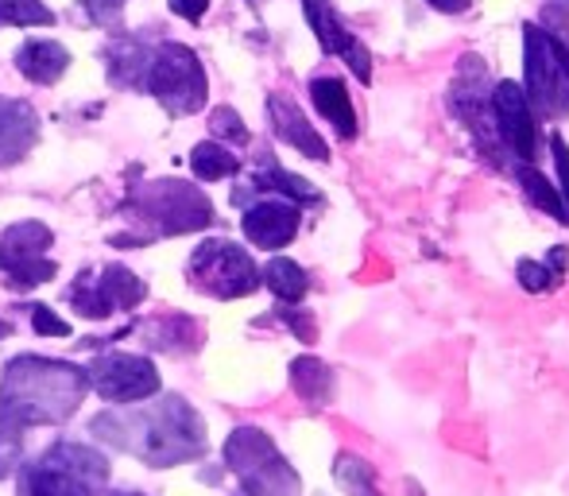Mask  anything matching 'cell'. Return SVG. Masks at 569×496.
Wrapping results in <instances>:
<instances>
[{"label": "cell", "mask_w": 569, "mask_h": 496, "mask_svg": "<svg viewBox=\"0 0 569 496\" xmlns=\"http://www.w3.org/2000/svg\"><path fill=\"white\" fill-rule=\"evenodd\" d=\"M90 430L113 450L140 458L143 466L171 469L206 454V423L182 396H163L148 407H113L90 423Z\"/></svg>", "instance_id": "6da1fadb"}, {"label": "cell", "mask_w": 569, "mask_h": 496, "mask_svg": "<svg viewBox=\"0 0 569 496\" xmlns=\"http://www.w3.org/2000/svg\"><path fill=\"white\" fill-rule=\"evenodd\" d=\"M90 391V376L78 365L51 357H12L0 376V411L20 419L23 427H54L78 411Z\"/></svg>", "instance_id": "7a4b0ae2"}, {"label": "cell", "mask_w": 569, "mask_h": 496, "mask_svg": "<svg viewBox=\"0 0 569 496\" xmlns=\"http://www.w3.org/2000/svg\"><path fill=\"white\" fill-rule=\"evenodd\" d=\"M128 218L148 226V237H179L213 226V202L198 187L179 179H159L148 187H132L128 195Z\"/></svg>", "instance_id": "3957f363"}, {"label": "cell", "mask_w": 569, "mask_h": 496, "mask_svg": "<svg viewBox=\"0 0 569 496\" xmlns=\"http://www.w3.org/2000/svg\"><path fill=\"white\" fill-rule=\"evenodd\" d=\"M109 462L93 446L54 443L20 474V496H101Z\"/></svg>", "instance_id": "277c9868"}, {"label": "cell", "mask_w": 569, "mask_h": 496, "mask_svg": "<svg viewBox=\"0 0 569 496\" xmlns=\"http://www.w3.org/2000/svg\"><path fill=\"white\" fill-rule=\"evenodd\" d=\"M523 93L535 117L562 121L569 117V51L539 23H523Z\"/></svg>", "instance_id": "5b68a950"}, {"label": "cell", "mask_w": 569, "mask_h": 496, "mask_svg": "<svg viewBox=\"0 0 569 496\" xmlns=\"http://www.w3.org/2000/svg\"><path fill=\"white\" fill-rule=\"evenodd\" d=\"M226 466L248 496H299L302 482L260 427H237L226 438Z\"/></svg>", "instance_id": "8992f818"}, {"label": "cell", "mask_w": 569, "mask_h": 496, "mask_svg": "<svg viewBox=\"0 0 569 496\" xmlns=\"http://www.w3.org/2000/svg\"><path fill=\"white\" fill-rule=\"evenodd\" d=\"M143 86L148 93L167 109L171 117H190L206 106V70L198 54L182 43H159L143 70Z\"/></svg>", "instance_id": "52a82bcc"}, {"label": "cell", "mask_w": 569, "mask_h": 496, "mask_svg": "<svg viewBox=\"0 0 569 496\" xmlns=\"http://www.w3.org/2000/svg\"><path fill=\"white\" fill-rule=\"evenodd\" d=\"M187 276L210 299H244L260 287V268L232 241H206L187 260Z\"/></svg>", "instance_id": "ba28073f"}, {"label": "cell", "mask_w": 569, "mask_h": 496, "mask_svg": "<svg viewBox=\"0 0 569 496\" xmlns=\"http://www.w3.org/2000/svg\"><path fill=\"white\" fill-rule=\"evenodd\" d=\"M54 234L43 221H16L0 234V271H4L8 287L23 291V287H39L47 279L59 276V264L51 260Z\"/></svg>", "instance_id": "9c48e42d"}, {"label": "cell", "mask_w": 569, "mask_h": 496, "mask_svg": "<svg viewBox=\"0 0 569 496\" xmlns=\"http://www.w3.org/2000/svg\"><path fill=\"white\" fill-rule=\"evenodd\" d=\"M143 295H148V287H143L140 276H132V271L120 268V264H109L98 276L86 271V276L74 279V287H70V307L86 318H109V315H117V310L140 307Z\"/></svg>", "instance_id": "30bf717a"}, {"label": "cell", "mask_w": 569, "mask_h": 496, "mask_svg": "<svg viewBox=\"0 0 569 496\" xmlns=\"http://www.w3.org/2000/svg\"><path fill=\"white\" fill-rule=\"evenodd\" d=\"M492 121H496V136H500L503 156H511V163H535V156H539V117H535L523 86H516V82L496 86Z\"/></svg>", "instance_id": "8fae6325"}, {"label": "cell", "mask_w": 569, "mask_h": 496, "mask_svg": "<svg viewBox=\"0 0 569 496\" xmlns=\"http://www.w3.org/2000/svg\"><path fill=\"white\" fill-rule=\"evenodd\" d=\"M90 388H98L101 399L109 404H140L159 391V373L148 357L136 354H106L86 369Z\"/></svg>", "instance_id": "7c38bea8"}, {"label": "cell", "mask_w": 569, "mask_h": 496, "mask_svg": "<svg viewBox=\"0 0 569 496\" xmlns=\"http://www.w3.org/2000/svg\"><path fill=\"white\" fill-rule=\"evenodd\" d=\"M302 12H307L310 28H315L318 43H322L326 54H338V59L349 62V70L360 78V82H372V54L365 51V43H357L349 28L341 23L338 8L330 0H302Z\"/></svg>", "instance_id": "4fadbf2b"}, {"label": "cell", "mask_w": 569, "mask_h": 496, "mask_svg": "<svg viewBox=\"0 0 569 496\" xmlns=\"http://www.w3.org/2000/svg\"><path fill=\"white\" fill-rule=\"evenodd\" d=\"M299 218L302 206L287 202V198H263V202L248 206L244 218H240V229L256 248H283L299 234Z\"/></svg>", "instance_id": "5bb4252c"}, {"label": "cell", "mask_w": 569, "mask_h": 496, "mask_svg": "<svg viewBox=\"0 0 569 496\" xmlns=\"http://www.w3.org/2000/svg\"><path fill=\"white\" fill-rule=\"evenodd\" d=\"M268 117H271V128H276V136L283 143L299 148L302 156L318 159V163H326V159H330V143L318 136V128L302 117V109L295 106L291 98H283V93H271V98H268Z\"/></svg>", "instance_id": "9a60e30c"}, {"label": "cell", "mask_w": 569, "mask_h": 496, "mask_svg": "<svg viewBox=\"0 0 569 496\" xmlns=\"http://www.w3.org/2000/svg\"><path fill=\"white\" fill-rule=\"evenodd\" d=\"M16 67L28 82L36 86H54L70 67V51L54 39H28V43L16 51Z\"/></svg>", "instance_id": "2e32d148"}, {"label": "cell", "mask_w": 569, "mask_h": 496, "mask_svg": "<svg viewBox=\"0 0 569 496\" xmlns=\"http://www.w3.org/2000/svg\"><path fill=\"white\" fill-rule=\"evenodd\" d=\"M36 109L23 101H0V163H12L36 143Z\"/></svg>", "instance_id": "e0dca14e"}, {"label": "cell", "mask_w": 569, "mask_h": 496, "mask_svg": "<svg viewBox=\"0 0 569 496\" xmlns=\"http://www.w3.org/2000/svg\"><path fill=\"white\" fill-rule=\"evenodd\" d=\"M310 98H315V109L333 125V132L341 140H357V113H352L349 90H345L341 78H315L310 82Z\"/></svg>", "instance_id": "ac0fdd59"}, {"label": "cell", "mask_w": 569, "mask_h": 496, "mask_svg": "<svg viewBox=\"0 0 569 496\" xmlns=\"http://www.w3.org/2000/svg\"><path fill=\"white\" fill-rule=\"evenodd\" d=\"M252 195H276V198H287V202L295 206H315L322 202V195H318L315 187H310L307 179H299V175L283 171L279 163H263L260 171L252 175Z\"/></svg>", "instance_id": "d6986e66"}, {"label": "cell", "mask_w": 569, "mask_h": 496, "mask_svg": "<svg viewBox=\"0 0 569 496\" xmlns=\"http://www.w3.org/2000/svg\"><path fill=\"white\" fill-rule=\"evenodd\" d=\"M148 346L163 349V354H187V349L198 346V323L187 315H163V318H151L148 326Z\"/></svg>", "instance_id": "ffe728a7"}, {"label": "cell", "mask_w": 569, "mask_h": 496, "mask_svg": "<svg viewBox=\"0 0 569 496\" xmlns=\"http://www.w3.org/2000/svg\"><path fill=\"white\" fill-rule=\"evenodd\" d=\"M291 388L307 399L310 407H322L333 399V373L318 357H299L291 361Z\"/></svg>", "instance_id": "44dd1931"}, {"label": "cell", "mask_w": 569, "mask_h": 496, "mask_svg": "<svg viewBox=\"0 0 569 496\" xmlns=\"http://www.w3.org/2000/svg\"><path fill=\"white\" fill-rule=\"evenodd\" d=\"M569 271V248L566 245H555L550 248L547 260H519V284H523V291L539 295V291H555L558 284L566 279Z\"/></svg>", "instance_id": "7402d4cb"}, {"label": "cell", "mask_w": 569, "mask_h": 496, "mask_svg": "<svg viewBox=\"0 0 569 496\" xmlns=\"http://www.w3.org/2000/svg\"><path fill=\"white\" fill-rule=\"evenodd\" d=\"M516 171V182L523 187V195L531 198V206H539L542 214H550L555 221H566V202H562V190L547 179L535 163H511Z\"/></svg>", "instance_id": "603a6c76"}, {"label": "cell", "mask_w": 569, "mask_h": 496, "mask_svg": "<svg viewBox=\"0 0 569 496\" xmlns=\"http://www.w3.org/2000/svg\"><path fill=\"white\" fill-rule=\"evenodd\" d=\"M260 284H268L279 302H299L310 291V276L287 256H271L268 268L260 271Z\"/></svg>", "instance_id": "cb8c5ba5"}, {"label": "cell", "mask_w": 569, "mask_h": 496, "mask_svg": "<svg viewBox=\"0 0 569 496\" xmlns=\"http://www.w3.org/2000/svg\"><path fill=\"white\" fill-rule=\"evenodd\" d=\"M190 171H194L202 182H218V179H229V175L240 171V159L232 156L226 143L202 140L194 151H190Z\"/></svg>", "instance_id": "d4e9b609"}, {"label": "cell", "mask_w": 569, "mask_h": 496, "mask_svg": "<svg viewBox=\"0 0 569 496\" xmlns=\"http://www.w3.org/2000/svg\"><path fill=\"white\" fill-rule=\"evenodd\" d=\"M333 477H338V485L349 496H380V485H376V469L368 466L365 458H357V454H338V462H333Z\"/></svg>", "instance_id": "484cf974"}, {"label": "cell", "mask_w": 569, "mask_h": 496, "mask_svg": "<svg viewBox=\"0 0 569 496\" xmlns=\"http://www.w3.org/2000/svg\"><path fill=\"white\" fill-rule=\"evenodd\" d=\"M0 23H12V28H47V23H54V12L43 0H0Z\"/></svg>", "instance_id": "4316f807"}, {"label": "cell", "mask_w": 569, "mask_h": 496, "mask_svg": "<svg viewBox=\"0 0 569 496\" xmlns=\"http://www.w3.org/2000/svg\"><path fill=\"white\" fill-rule=\"evenodd\" d=\"M23 458V423L0 411V477H8Z\"/></svg>", "instance_id": "83f0119b"}, {"label": "cell", "mask_w": 569, "mask_h": 496, "mask_svg": "<svg viewBox=\"0 0 569 496\" xmlns=\"http://www.w3.org/2000/svg\"><path fill=\"white\" fill-rule=\"evenodd\" d=\"M210 128L218 136H226V140H232V143H248V128H244V121H240V117L232 113L229 106L226 109H213Z\"/></svg>", "instance_id": "f1b7e54d"}, {"label": "cell", "mask_w": 569, "mask_h": 496, "mask_svg": "<svg viewBox=\"0 0 569 496\" xmlns=\"http://www.w3.org/2000/svg\"><path fill=\"white\" fill-rule=\"evenodd\" d=\"M31 326H36V334H43V338H70V323L54 315L51 307H31Z\"/></svg>", "instance_id": "f546056e"}, {"label": "cell", "mask_w": 569, "mask_h": 496, "mask_svg": "<svg viewBox=\"0 0 569 496\" xmlns=\"http://www.w3.org/2000/svg\"><path fill=\"white\" fill-rule=\"evenodd\" d=\"M550 151H555V163H558V179H562V202H566V221H569V148H566V140L562 136H550Z\"/></svg>", "instance_id": "4dcf8cb0"}, {"label": "cell", "mask_w": 569, "mask_h": 496, "mask_svg": "<svg viewBox=\"0 0 569 496\" xmlns=\"http://www.w3.org/2000/svg\"><path fill=\"white\" fill-rule=\"evenodd\" d=\"M82 4L93 23H117L120 12H124V0H82Z\"/></svg>", "instance_id": "1f68e13d"}, {"label": "cell", "mask_w": 569, "mask_h": 496, "mask_svg": "<svg viewBox=\"0 0 569 496\" xmlns=\"http://www.w3.org/2000/svg\"><path fill=\"white\" fill-rule=\"evenodd\" d=\"M167 4H171L174 16H182V20L198 23L206 16V8H210V0H167Z\"/></svg>", "instance_id": "d6a6232c"}, {"label": "cell", "mask_w": 569, "mask_h": 496, "mask_svg": "<svg viewBox=\"0 0 569 496\" xmlns=\"http://www.w3.org/2000/svg\"><path fill=\"white\" fill-rule=\"evenodd\" d=\"M287 326H291L295 334H299L302 341H315V323H310V315H295V310H283Z\"/></svg>", "instance_id": "836d02e7"}, {"label": "cell", "mask_w": 569, "mask_h": 496, "mask_svg": "<svg viewBox=\"0 0 569 496\" xmlns=\"http://www.w3.org/2000/svg\"><path fill=\"white\" fill-rule=\"evenodd\" d=\"M427 4L430 8H438V12H465V8H469L472 4V0H427Z\"/></svg>", "instance_id": "e575fe53"}, {"label": "cell", "mask_w": 569, "mask_h": 496, "mask_svg": "<svg viewBox=\"0 0 569 496\" xmlns=\"http://www.w3.org/2000/svg\"><path fill=\"white\" fill-rule=\"evenodd\" d=\"M550 8H562V12H569V0H550Z\"/></svg>", "instance_id": "d590c367"}, {"label": "cell", "mask_w": 569, "mask_h": 496, "mask_svg": "<svg viewBox=\"0 0 569 496\" xmlns=\"http://www.w3.org/2000/svg\"><path fill=\"white\" fill-rule=\"evenodd\" d=\"M8 330H12V326H8L4 318H0V338H8Z\"/></svg>", "instance_id": "8d00e7d4"}, {"label": "cell", "mask_w": 569, "mask_h": 496, "mask_svg": "<svg viewBox=\"0 0 569 496\" xmlns=\"http://www.w3.org/2000/svg\"><path fill=\"white\" fill-rule=\"evenodd\" d=\"M113 496H140V493H113Z\"/></svg>", "instance_id": "74e56055"}, {"label": "cell", "mask_w": 569, "mask_h": 496, "mask_svg": "<svg viewBox=\"0 0 569 496\" xmlns=\"http://www.w3.org/2000/svg\"><path fill=\"white\" fill-rule=\"evenodd\" d=\"M240 496H248V493H240Z\"/></svg>", "instance_id": "f35d334b"}]
</instances>
